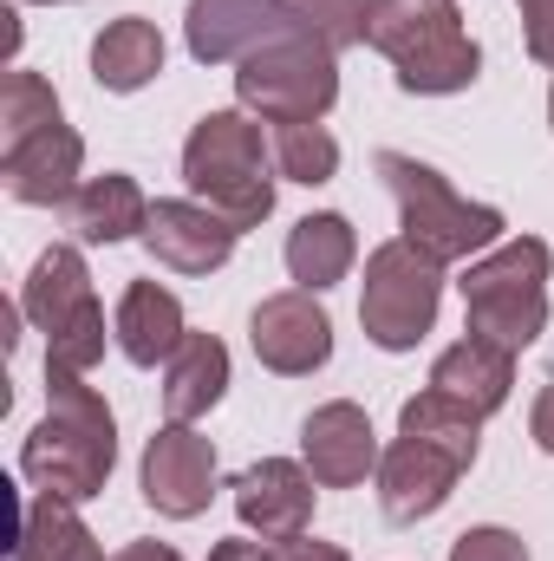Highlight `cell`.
I'll return each instance as SVG.
<instances>
[{"instance_id": "obj_1", "label": "cell", "mask_w": 554, "mask_h": 561, "mask_svg": "<svg viewBox=\"0 0 554 561\" xmlns=\"http://www.w3.org/2000/svg\"><path fill=\"white\" fill-rule=\"evenodd\" d=\"M112 463H118V424L112 405L85 386V373H59L46 366V419L33 424L26 450H20V470L33 490L46 496H66V503H85L112 483Z\"/></svg>"}, {"instance_id": "obj_2", "label": "cell", "mask_w": 554, "mask_h": 561, "mask_svg": "<svg viewBox=\"0 0 554 561\" xmlns=\"http://www.w3.org/2000/svg\"><path fill=\"white\" fill-rule=\"evenodd\" d=\"M366 46L392 59L399 85L417 99L470 92L483 72V53L463 33L457 0H366Z\"/></svg>"}, {"instance_id": "obj_3", "label": "cell", "mask_w": 554, "mask_h": 561, "mask_svg": "<svg viewBox=\"0 0 554 561\" xmlns=\"http://www.w3.org/2000/svg\"><path fill=\"white\" fill-rule=\"evenodd\" d=\"M372 170H379L385 190L399 196V229H405V242H412L417 255H430V262H470V255H483L489 242H503V229H509L503 209L463 203V196L450 190V176H437L430 163H417L405 150H379Z\"/></svg>"}, {"instance_id": "obj_4", "label": "cell", "mask_w": 554, "mask_h": 561, "mask_svg": "<svg viewBox=\"0 0 554 561\" xmlns=\"http://www.w3.org/2000/svg\"><path fill=\"white\" fill-rule=\"evenodd\" d=\"M183 183L196 203L229 216L235 229H255L275 216V176L262 157V125L242 112H209L183 144Z\"/></svg>"}, {"instance_id": "obj_5", "label": "cell", "mask_w": 554, "mask_h": 561, "mask_svg": "<svg viewBox=\"0 0 554 561\" xmlns=\"http://www.w3.org/2000/svg\"><path fill=\"white\" fill-rule=\"evenodd\" d=\"M549 242L522 236V242H503L496 255L470 262V275L457 280L463 287V333L476 340H496L509 353L535 346L542 327H549Z\"/></svg>"}, {"instance_id": "obj_6", "label": "cell", "mask_w": 554, "mask_h": 561, "mask_svg": "<svg viewBox=\"0 0 554 561\" xmlns=\"http://www.w3.org/2000/svg\"><path fill=\"white\" fill-rule=\"evenodd\" d=\"M235 99L268 125H320L339 99V46L320 33H293L242 59Z\"/></svg>"}, {"instance_id": "obj_7", "label": "cell", "mask_w": 554, "mask_h": 561, "mask_svg": "<svg viewBox=\"0 0 554 561\" xmlns=\"http://www.w3.org/2000/svg\"><path fill=\"white\" fill-rule=\"evenodd\" d=\"M443 307V262L417 255L412 242H385L366 255V287H359V327L372 346L385 353H412L417 340L430 333Z\"/></svg>"}, {"instance_id": "obj_8", "label": "cell", "mask_w": 554, "mask_h": 561, "mask_svg": "<svg viewBox=\"0 0 554 561\" xmlns=\"http://www.w3.org/2000/svg\"><path fill=\"white\" fill-rule=\"evenodd\" d=\"M183 26H189V53L203 66H229V59H249V53H262L275 39L320 33L307 0H189Z\"/></svg>"}, {"instance_id": "obj_9", "label": "cell", "mask_w": 554, "mask_h": 561, "mask_svg": "<svg viewBox=\"0 0 554 561\" xmlns=\"http://www.w3.org/2000/svg\"><path fill=\"white\" fill-rule=\"evenodd\" d=\"M216 496V444L196 437L189 424H163L143 444V503L170 523L203 516Z\"/></svg>"}, {"instance_id": "obj_10", "label": "cell", "mask_w": 554, "mask_h": 561, "mask_svg": "<svg viewBox=\"0 0 554 561\" xmlns=\"http://www.w3.org/2000/svg\"><path fill=\"white\" fill-rule=\"evenodd\" d=\"M249 340H255V359L280 379H307V373H320L333 359V320L307 287L268 294L255 307V320H249Z\"/></svg>"}, {"instance_id": "obj_11", "label": "cell", "mask_w": 554, "mask_h": 561, "mask_svg": "<svg viewBox=\"0 0 554 561\" xmlns=\"http://www.w3.org/2000/svg\"><path fill=\"white\" fill-rule=\"evenodd\" d=\"M235 242H242V229H235L229 216H216L209 203H196V196L150 203L143 249H150L163 268H176V275H216V268H229Z\"/></svg>"}, {"instance_id": "obj_12", "label": "cell", "mask_w": 554, "mask_h": 561, "mask_svg": "<svg viewBox=\"0 0 554 561\" xmlns=\"http://www.w3.org/2000/svg\"><path fill=\"white\" fill-rule=\"evenodd\" d=\"M457 477H463V463L450 450L399 431V444L379 457V510H385V523H424V516H437L450 503Z\"/></svg>"}, {"instance_id": "obj_13", "label": "cell", "mask_w": 554, "mask_h": 561, "mask_svg": "<svg viewBox=\"0 0 554 561\" xmlns=\"http://www.w3.org/2000/svg\"><path fill=\"white\" fill-rule=\"evenodd\" d=\"M300 457L313 470L320 490H353L379 470V437H372V419L353 405V399H333L320 405L313 419L300 424Z\"/></svg>"}, {"instance_id": "obj_14", "label": "cell", "mask_w": 554, "mask_h": 561, "mask_svg": "<svg viewBox=\"0 0 554 561\" xmlns=\"http://www.w3.org/2000/svg\"><path fill=\"white\" fill-rule=\"evenodd\" d=\"M79 170H85V144H79V131L66 118L0 157V183L26 209H66L79 196Z\"/></svg>"}, {"instance_id": "obj_15", "label": "cell", "mask_w": 554, "mask_h": 561, "mask_svg": "<svg viewBox=\"0 0 554 561\" xmlns=\"http://www.w3.org/2000/svg\"><path fill=\"white\" fill-rule=\"evenodd\" d=\"M235 510L242 523L262 536V542H287V536H307L313 523V470L287 463V457H262L235 477Z\"/></svg>"}, {"instance_id": "obj_16", "label": "cell", "mask_w": 554, "mask_h": 561, "mask_svg": "<svg viewBox=\"0 0 554 561\" xmlns=\"http://www.w3.org/2000/svg\"><path fill=\"white\" fill-rule=\"evenodd\" d=\"M229 392V346L216 333H189L170 359H163V419L196 424L209 419Z\"/></svg>"}, {"instance_id": "obj_17", "label": "cell", "mask_w": 554, "mask_h": 561, "mask_svg": "<svg viewBox=\"0 0 554 561\" xmlns=\"http://www.w3.org/2000/svg\"><path fill=\"white\" fill-rule=\"evenodd\" d=\"M430 386L437 392H450V399H463L470 412H503L509 405V386H516V353L509 346H496V340H476V333H463L450 353H437V366H430Z\"/></svg>"}, {"instance_id": "obj_18", "label": "cell", "mask_w": 554, "mask_h": 561, "mask_svg": "<svg viewBox=\"0 0 554 561\" xmlns=\"http://www.w3.org/2000/svg\"><path fill=\"white\" fill-rule=\"evenodd\" d=\"M112 340H118V353H125L131 366H157V359H170V353L189 340V327H183V300H176L170 287H157V280H131L125 300H118Z\"/></svg>"}, {"instance_id": "obj_19", "label": "cell", "mask_w": 554, "mask_h": 561, "mask_svg": "<svg viewBox=\"0 0 554 561\" xmlns=\"http://www.w3.org/2000/svg\"><path fill=\"white\" fill-rule=\"evenodd\" d=\"M66 229L79 242H131L150 229V196L138 190V176L105 170V176L79 183V196L66 203Z\"/></svg>"}, {"instance_id": "obj_20", "label": "cell", "mask_w": 554, "mask_h": 561, "mask_svg": "<svg viewBox=\"0 0 554 561\" xmlns=\"http://www.w3.org/2000/svg\"><path fill=\"white\" fill-rule=\"evenodd\" d=\"M353 262H359V236H353L346 216L320 209V216H300L287 229V275L300 280L307 294H326L333 280H346Z\"/></svg>"}, {"instance_id": "obj_21", "label": "cell", "mask_w": 554, "mask_h": 561, "mask_svg": "<svg viewBox=\"0 0 554 561\" xmlns=\"http://www.w3.org/2000/svg\"><path fill=\"white\" fill-rule=\"evenodd\" d=\"M157 72H163V33H157L143 13L112 20V26L92 39V79H99L105 92H143Z\"/></svg>"}, {"instance_id": "obj_22", "label": "cell", "mask_w": 554, "mask_h": 561, "mask_svg": "<svg viewBox=\"0 0 554 561\" xmlns=\"http://www.w3.org/2000/svg\"><path fill=\"white\" fill-rule=\"evenodd\" d=\"M92 300V275H85V255L72 249V242H53L39 262H33V275H26V294H20V307H26V320L39 327V333H59L79 307Z\"/></svg>"}, {"instance_id": "obj_23", "label": "cell", "mask_w": 554, "mask_h": 561, "mask_svg": "<svg viewBox=\"0 0 554 561\" xmlns=\"http://www.w3.org/2000/svg\"><path fill=\"white\" fill-rule=\"evenodd\" d=\"M13 561H105L99 536L79 523V510L66 496H33L26 516H20V542H13Z\"/></svg>"}, {"instance_id": "obj_24", "label": "cell", "mask_w": 554, "mask_h": 561, "mask_svg": "<svg viewBox=\"0 0 554 561\" xmlns=\"http://www.w3.org/2000/svg\"><path fill=\"white\" fill-rule=\"evenodd\" d=\"M399 431L405 437H424V444H437V450H450L463 470L476 463V450H483V412H470L463 399H450V392H417L405 399V412H399Z\"/></svg>"}, {"instance_id": "obj_25", "label": "cell", "mask_w": 554, "mask_h": 561, "mask_svg": "<svg viewBox=\"0 0 554 561\" xmlns=\"http://www.w3.org/2000/svg\"><path fill=\"white\" fill-rule=\"evenodd\" d=\"M46 125H59V92L39 79V72H7L0 79V157L20 150L26 138H39Z\"/></svg>"}, {"instance_id": "obj_26", "label": "cell", "mask_w": 554, "mask_h": 561, "mask_svg": "<svg viewBox=\"0 0 554 561\" xmlns=\"http://www.w3.org/2000/svg\"><path fill=\"white\" fill-rule=\"evenodd\" d=\"M275 170L287 183H333V170H339V144L326 125H280L275 131Z\"/></svg>"}, {"instance_id": "obj_27", "label": "cell", "mask_w": 554, "mask_h": 561, "mask_svg": "<svg viewBox=\"0 0 554 561\" xmlns=\"http://www.w3.org/2000/svg\"><path fill=\"white\" fill-rule=\"evenodd\" d=\"M105 359V307H99V294L59 327V333H46V366H59V373H92Z\"/></svg>"}, {"instance_id": "obj_28", "label": "cell", "mask_w": 554, "mask_h": 561, "mask_svg": "<svg viewBox=\"0 0 554 561\" xmlns=\"http://www.w3.org/2000/svg\"><path fill=\"white\" fill-rule=\"evenodd\" d=\"M450 561H529V542H522L516 529L483 523V529H463V536L450 542Z\"/></svg>"}, {"instance_id": "obj_29", "label": "cell", "mask_w": 554, "mask_h": 561, "mask_svg": "<svg viewBox=\"0 0 554 561\" xmlns=\"http://www.w3.org/2000/svg\"><path fill=\"white\" fill-rule=\"evenodd\" d=\"M275 561H346L339 542H313V536H287L275 542Z\"/></svg>"}, {"instance_id": "obj_30", "label": "cell", "mask_w": 554, "mask_h": 561, "mask_svg": "<svg viewBox=\"0 0 554 561\" xmlns=\"http://www.w3.org/2000/svg\"><path fill=\"white\" fill-rule=\"evenodd\" d=\"M529 431H535V444H542V450L554 457V379L542 386V392H535V412H529Z\"/></svg>"}, {"instance_id": "obj_31", "label": "cell", "mask_w": 554, "mask_h": 561, "mask_svg": "<svg viewBox=\"0 0 554 561\" xmlns=\"http://www.w3.org/2000/svg\"><path fill=\"white\" fill-rule=\"evenodd\" d=\"M522 7V20H529V53L542 46V39H554V0H516Z\"/></svg>"}, {"instance_id": "obj_32", "label": "cell", "mask_w": 554, "mask_h": 561, "mask_svg": "<svg viewBox=\"0 0 554 561\" xmlns=\"http://www.w3.org/2000/svg\"><path fill=\"white\" fill-rule=\"evenodd\" d=\"M209 561H275V549H262V542H249V536H229V542H216Z\"/></svg>"}, {"instance_id": "obj_33", "label": "cell", "mask_w": 554, "mask_h": 561, "mask_svg": "<svg viewBox=\"0 0 554 561\" xmlns=\"http://www.w3.org/2000/svg\"><path fill=\"white\" fill-rule=\"evenodd\" d=\"M112 561H183L170 542H131V549H118Z\"/></svg>"}, {"instance_id": "obj_34", "label": "cell", "mask_w": 554, "mask_h": 561, "mask_svg": "<svg viewBox=\"0 0 554 561\" xmlns=\"http://www.w3.org/2000/svg\"><path fill=\"white\" fill-rule=\"evenodd\" d=\"M549 125H554V92H549Z\"/></svg>"}]
</instances>
